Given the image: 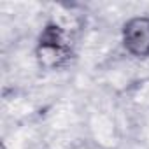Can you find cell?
<instances>
[{
    "mask_svg": "<svg viewBox=\"0 0 149 149\" xmlns=\"http://www.w3.org/2000/svg\"><path fill=\"white\" fill-rule=\"evenodd\" d=\"M68 49L70 46L65 32L58 25H49L40 35L37 54L42 65L56 67L68 56Z\"/></svg>",
    "mask_w": 149,
    "mask_h": 149,
    "instance_id": "cell-1",
    "label": "cell"
},
{
    "mask_svg": "<svg viewBox=\"0 0 149 149\" xmlns=\"http://www.w3.org/2000/svg\"><path fill=\"white\" fill-rule=\"evenodd\" d=\"M123 42L125 47L139 56H149V18H133L123 28Z\"/></svg>",
    "mask_w": 149,
    "mask_h": 149,
    "instance_id": "cell-2",
    "label": "cell"
}]
</instances>
